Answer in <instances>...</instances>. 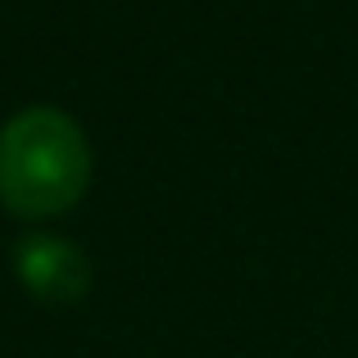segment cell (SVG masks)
Wrapping results in <instances>:
<instances>
[{
	"label": "cell",
	"mask_w": 358,
	"mask_h": 358,
	"mask_svg": "<svg viewBox=\"0 0 358 358\" xmlns=\"http://www.w3.org/2000/svg\"><path fill=\"white\" fill-rule=\"evenodd\" d=\"M91 186V145L78 118L27 105L0 127V204L14 218H59Z\"/></svg>",
	"instance_id": "cell-1"
},
{
	"label": "cell",
	"mask_w": 358,
	"mask_h": 358,
	"mask_svg": "<svg viewBox=\"0 0 358 358\" xmlns=\"http://www.w3.org/2000/svg\"><path fill=\"white\" fill-rule=\"evenodd\" d=\"M14 272L45 304H78L91 290L87 254L64 236H27L14 250Z\"/></svg>",
	"instance_id": "cell-2"
}]
</instances>
